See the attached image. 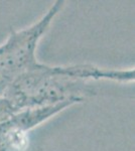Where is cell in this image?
I'll return each instance as SVG.
<instances>
[{"mask_svg": "<svg viewBox=\"0 0 135 151\" xmlns=\"http://www.w3.org/2000/svg\"><path fill=\"white\" fill-rule=\"evenodd\" d=\"M14 113H16V110L10 102L4 97L0 98V124L8 120Z\"/></svg>", "mask_w": 135, "mask_h": 151, "instance_id": "2", "label": "cell"}, {"mask_svg": "<svg viewBox=\"0 0 135 151\" xmlns=\"http://www.w3.org/2000/svg\"><path fill=\"white\" fill-rule=\"evenodd\" d=\"M64 3V1L56 2L38 22L20 31H12L7 40L0 45V72L13 80L38 65L35 57L38 43Z\"/></svg>", "mask_w": 135, "mask_h": 151, "instance_id": "1", "label": "cell"}]
</instances>
